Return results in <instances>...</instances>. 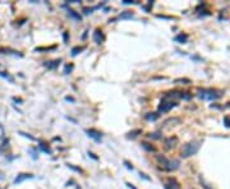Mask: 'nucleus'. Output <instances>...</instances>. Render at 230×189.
I'll return each instance as SVG.
<instances>
[{
  "mask_svg": "<svg viewBox=\"0 0 230 189\" xmlns=\"http://www.w3.org/2000/svg\"><path fill=\"white\" fill-rule=\"evenodd\" d=\"M228 107H230V102H229V104H228Z\"/></svg>",
  "mask_w": 230,
  "mask_h": 189,
  "instance_id": "27",
  "label": "nucleus"
},
{
  "mask_svg": "<svg viewBox=\"0 0 230 189\" xmlns=\"http://www.w3.org/2000/svg\"><path fill=\"white\" fill-rule=\"evenodd\" d=\"M49 63V61H47ZM59 63H60V59H58V60H54V61H50L49 64H45L49 69H54V68H56V66L59 65Z\"/></svg>",
  "mask_w": 230,
  "mask_h": 189,
  "instance_id": "12",
  "label": "nucleus"
},
{
  "mask_svg": "<svg viewBox=\"0 0 230 189\" xmlns=\"http://www.w3.org/2000/svg\"><path fill=\"white\" fill-rule=\"evenodd\" d=\"M199 147H201L199 142H196V141L184 144L183 150H182V157L187 158V157H191V156L196 155L198 152V150H199Z\"/></svg>",
  "mask_w": 230,
  "mask_h": 189,
  "instance_id": "2",
  "label": "nucleus"
},
{
  "mask_svg": "<svg viewBox=\"0 0 230 189\" xmlns=\"http://www.w3.org/2000/svg\"><path fill=\"white\" fill-rule=\"evenodd\" d=\"M157 115H159V114H155V115H150V114H148L146 118H147L148 120H155V119L157 118Z\"/></svg>",
  "mask_w": 230,
  "mask_h": 189,
  "instance_id": "21",
  "label": "nucleus"
},
{
  "mask_svg": "<svg viewBox=\"0 0 230 189\" xmlns=\"http://www.w3.org/2000/svg\"><path fill=\"white\" fill-rule=\"evenodd\" d=\"M93 41L96 44H102L105 41V35H104V32L100 28H97L96 31L93 32Z\"/></svg>",
  "mask_w": 230,
  "mask_h": 189,
  "instance_id": "5",
  "label": "nucleus"
},
{
  "mask_svg": "<svg viewBox=\"0 0 230 189\" xmlns=\"http://www.w3.org/2000/svg\"><path fill=\"white\" fill-rule=\"evenodd\" d=\"M123 4H134V2H129V0H124Z\"/></svg>",
  "mask_w": 230,
  "mask_h": 189,
  "instance_id": "23",
  "label": "nucleus"
},
{
  "mask_svg": "<svg viewBox=\"0 0 230 189\" xmlns=\"http://www.w3.org/2000/svg\"><path fill=\"white\" fill-rule=\"evenodd\" d=\"M141 129H136V130H132V132H129L128 133V138H136L138 134H141Z\"/></svg>",
  "mask_w": 230,
  "mask_h": 189,
  "instance_id": "16",
  "label": "nucleus"
},
{
  "mask_svg": "<svg viewBox=\"0 0 230 189\" xmlns=\"http://www.w3.org/2000/svg\"><path fill=\"white\" fill-rule=\"evenodd\" d=\"M178 142V138L177 137H173V138H169V139H166V142H165V144H166V148H171V147H174L175 146V143Z\"/></svg>",
  "mask_w": 230,
  "mask_h": 189,
  "instance_id": "10",
  "label": "nucleus"
},
{
  "mask_svg": "<svg viewBox=\"0 0 230 189\" xmlns=\"http://www.w3.org/2000/svg\"><path fill=\"white\" fill-rule=\"evenodd\" d=\"M4 178H5V177H4V174H3L2 171H0V180H3Z\"/></svg>",
  "mask_w": 230,
  "mask_h": 189,
  "instance_id": "25",
  "label": "nucleus"
},
{
  "mask_svg": "<svg viewBox=\"0 0 230 189\" xmlns=\"http://www.w3.org/2000/svg\"><path fill=\"white\" fill-rule=\"evenodd\" d=\"M31 178H33V175L32 174H19L18 177L14 179V183L16 184H18V183H22L23 180H26V179H31Z\"/></svg>",
  "mask_w": 230,
  "mask_h": 189,
  "instance_id": "8",
  "label": "nucleus"
},
{
  "mask_svg": "<svg viewBox=\"0 0 230 189\" xmlns=\"http://www.w3.org/2000/svg\"><path fill=\"white\" fill-rule=\"evenodd\" d=\"M40 148H41V150H44L45 152H47V153H50V148H47V147L45 146V143H41V144H40Z\"/></svg>",
  "mask_w": 230,
  "mask_h": 189,
  "instance_id": "19",
  "label": "nucleus"
},
{
  "mask_svg": "<svg viewBox=\"0 0 230 189\" xmlns=\"http://www.w3.org/2000/svg\"><path fill=\"white\" fill-rule=\"evenodd\" d=\"M165 189H180V185H179V183L177 182V179L171 178V179H169L168 183L165 184Z\"/></svg>",
  "mask_w": 230,
  "mask_h": 189,
  "instance_id": "6",
  "label": "nucleus"
},
{
  "mask_svg": "<svg viewBox=\"0 0 230 189\" xmlns=\"http://www.w3.org/2000/svg\"><path fill=\"white\" fill-rule=\"evenodd\" d=\"M156 158L166 171H174V170H177L179 167V161L178 160H169L165 156H160V155H157Z\"/></svg>",
  "mask_w": 230,
  "mask_h": 189,
  "instance_id": "1",
  "label": "nucleus"
},
{
  "mask_svg": "<svg viewBox=\"0 0 230 189\" xmlns=\"http://www.w3.org/2000/svg\"><path fill=\"white\" fill-rule=\"evenodd\" d=\"M68 14H69V16H72L74 19H77V21H81V16L78 14V13H77L76 10H73V9H71V8L68 9Z\"/></svg>",
  "mask_w": 230,
  "mask_h": 189,
  "instance_id": "15",
  "label": "nucleus"
},
{
  "mask_svg": "<svg viewBox=\"0 0 230 189\" xmlns=\"http://www.w3.org/2000/svg\"><path fill=\"white\" fill-rule=\"evenodd\" d=\"M175 41L177 42H179V44H185L187 41H188V35L187 33H180V35H178V36H175Z\"/></svg>",
  "mask_w": 230,
  "mask_h": 189,
  "instance_id": "9",
  "label": "nucleus"
},
{
  "mask_svg": "<svg viewBox=\"0 0 230 189\" xmlns=\"http://www.w3.org/2000/svg\"><path fill=\"white\" fill-rule=\"evenodd\" d=\"M133 16H134L133 12L127 10V12H124V13H121V14L119 16V18H120V19H129V18H132Z\"/></svg>",
  "mask_w": 230,
  "mask_h": 189,
  "instance_id": "11",
  "label": "nucleus"
},
{
  "mask_svg": "<svg viewBox=\"0 0 230 189\" xmlns=\"http://www.w3.org/2000/svg\"><path fill=\"white\" fill-rule=\"evenodd\" d=\"M127 185H128V187H129V188H130V189H136V188H134V185H132V184H129V183H128V184H127Z\"/></svg>",
  "mask_w": 230,
  "mask_h": 189,
  "instance_id": "26",
  "label": "nucleus"
},
{
  "mask_svg": "<svg viewBox=\"0 0 230 189\" xmlns=\"http://www.w3.org/2000/svg\"><path fill=\"white\" fill-rule=\"evenodd\" d=\"M72 68H73L72 65H66V66H65V70H64V73H65V74H68V72H71V70H72Z\"/></svg>",
  "mask_w": 230,
  "mask_h": 189,
  "instance_id": "22",
  "label": "nucleus"
},
{
  "mask_svg": "<svg viewBox=\"0 0 230 189\" xmlns=\"http://www.w3.org/2000/svg\"><path fill=\"white\" fill-rule=\"evenodd\" d=\"M177 105H178V104L175 102V101H173L171 99H168V97L164 96V99L161 100V102H160L159 107H157V113H159V114H165V113L170 111L173 107H175Z\"/></svg>",
  "mask_w": 230,
  "mask_h": 189,
  "instance_id": "3",
  "label": "nucleus"
},
{
  "mask_svg": "<svg viewBox=\"0 0 230 189\" xmlns=\"http://www.w3.org/2000/svg\"><path fill=\"white\" fill-rule=\"evenodd\" d=\"M142 146H143V148L144 150H147V151H150V152H155L156 151V147L155 146H152V144H150V143H142Z\"/></svg>",
  "mask_w": 230,
  "mask_h": 189,
  "instance_id": "13",
  "label": "nucleus"
},
{
  "mask_svg": "<svg viewBox=\"0 0 230 189\" xmlns=\"http://www.w3.org/2000/svg\"><path fill=\"white\" fill-rule=\"evenodd\" d=\"M150 137H151V138H155V139H159V138H161L160 133H154V134H150Z\"/></svg>",
  "mask_w": 230,
  "mask_h": 189,
  "instance_id": "20",
  "label": "nucleus"
},
{
  "mask_svg": "<svg viewBox=\"0 0 230 189\" xmlns=\"http://www.w3.org/2000/svg\"><path fill=\"white\" fill-rule=\"evenodd\" d=\"M174 83H177V85H188V83H191V80H189L188 78H179V79H175Z\"/></svg>",
  "mask_w": 230,
  "mask_h": 189,
  "instance_id": "14",
  "label": "nucleus"
},
{
  "mask_svg": "<svg viewBox=\"0 0 230 189\" xmlns=\"http://www.w3.org/2000/svg\"><path fill=\"white\" fill-rule=\"evenodd\" d=\"M86 133L88 134V137H91V138H93V139H96V141H100V139H101V133L97 132V130H95V129H87Z\"/></svg>",
  "mask_w": 230,
  "mask_h": 189,
  "instance_id": "7",
  "label": "nucleus"
},
{
  "mask_svg": "<svg viewBox=\"0 0 230 189\" xmlns=\"http://www.w3.org/2000/svg\"><path fill=\"white\" fill-rule=\"evenodd\" d=\"M125 165H127V167H128V169H130V170L133 169V166H132V165H129V162H127V161H125Z\"/></svg>",
  "mask_w": 230,
  "mask_h": 189,
  "instance_id": "24",
  "label": "nucleus"
},
{
  "mask_svg": "<svg viewBox=\"0 0 230 189\" xmlns=\"http://www.w3.org/2000/svg\"><path fill=\"white\" fill-rule=\"evenodd\" d=\"M224 124L226 128H230V116H225L224 118Z\"/></svg>",
  "mask_w": 230,
  "mask_h": 189,
  "instance_id": "18",
  "label": "nucleus"
},
{
  "mask_svg": "<svg viewBox=\"0 0 230 189\" xmlns=\"http://www.w3.org/2000/svg\"><path fill=\"white\" fill-rule=\"evenodd\" d=\"M83 50V47H79V46H77V47H73V50H72V55L73 56H76V55H78V54Z\"/></svg>",
  "mask_w": 230,
  "mask_h": 189,
  "instance_id": "17",
  "label": "nucleus"
},
{
  "mask_svg": "<svg viewBox=\"0 0 230 189\" xmlns=\"http://www.w3.org/2000/svg\"><path fill=\"white\" fill-rule=\"evenodd\" d=\"M198 96L203 100H210V101H213V100H218L223 96V93L216 91V90H199V93Z\"/></svg>",
  "mask_w": 230,
  "mask_h": 189,
  "instance_id": "4",
  "label": "nucleus"
}]
</instances>
